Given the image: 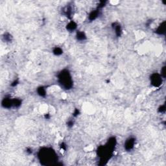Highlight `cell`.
<instances>
[{
    "instance_id": "1",
    "label": "cell",
    "mask_w": 166,
    "mask_h": 166,
    "mask_svg": "<svg viewBox=\"0 0 166 166\" xmlns=\"http://www.w3.org/2000/svg\"><path fill=\"white\" fill-rule=\"evenodd\" d=\"M60 82L62 85L66 88L71 87V84H72V79H71V77L69 75L68 72H63L60 77Z\"/></svg>"
},
{
    "instance_id": "2",
    "label": "cell",
    "mask_w": 166,
    "mask_h": 166,
    "mask_svg": "<svg viewBox=\"0 0 166 166\" xmlns=\"http://www.w3.org/2000/svg\"><path fill=\"white\" fill-rule=\"evenodd\" d=\"M41 160H42V162H50L52 160H53V159L55 158V156H53L51 152H49V151H46L42 154L41 153Z\"/></svg>"
},
{
    "instance_id": "3",
    "label": "cell",
    "mask_w": 166,
    "mask_h": 166,
    "mask_svg": "<svg viewBox=\"0 0 166 166\" xmlns=\"http://www.w3.org/2000/svg\"><path fill=\"white\" fill-rule=\"evenodd\" d=\"M162 82L161 77L158 76V75H155L152 77V84L155 87H158Z\"/></svg>"
},
{
    "instance_id": "4",
    "label": "cell",
    "mask_w": 166,
    "mask_h": 166,
    "mask_svg": "<svg viewBox=\"0 0 166 166\" xmlns=\"http://www.w3.org/2000/svg\"><path fill=\"white\" fill-rule=\"evenodd\" d=\"M134 140H132V139H129V140H127L125 143V148L127 150H130L131 149L134 147Z\"/></svg>"
}]
</instances>
